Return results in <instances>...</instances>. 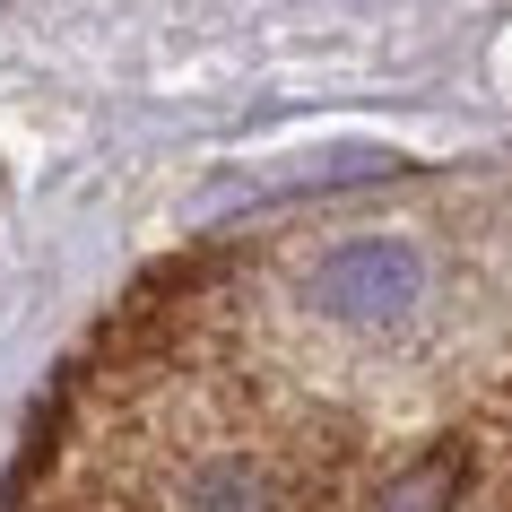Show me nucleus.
<instances>
[{
  "instance_id": "f257e3e1",
  "label": "nucleus",
  "mask_w": 512,
  "mask_h": 512,
  "mask_svg": "<svg viewBox=\"0 0 512 512\" xmlns=\"http://www.w3.org/2000/svg\"><path fill=\"white\" fill-rule=\"evenodd\" d=\"M426 252L408 235H348L330 243L322 261H313V278H304V304L322 313V322L339 330H391L408 322L417 304H426Z\"/></svg>"
},
{
  "instance_id": "7ed1b4c3",
  "label": "nucleus",
  "mask_w": 512,
  "mask_h": 512,
  "mask_svg": "<svg viewBox=\"0 0 512 512\" xmlns=\"http://www.w3.org/2000/svg\"><path fill=\"white\" fill-rule=\"evenodd\" d=\"M452 495H460V469H452V460H417L408 478L382 486L374 512H452Z\"/></svg>"
},
{
  "instance_id": "f03ea898",
  "label": "nucleus",
  "mask_w": 512,
  "mask_h": 512,
  "mask_svg": "<svg viewBox=\"0 0 512 512\" xmlns=\"http://www.w3.org/2000/svg\"><path fill=\"white\" fill-rule=\"evenodd\" d=\"M183 512H278V495L252 460H200L183 478Z\"/></svg>"
}]
</instances>
